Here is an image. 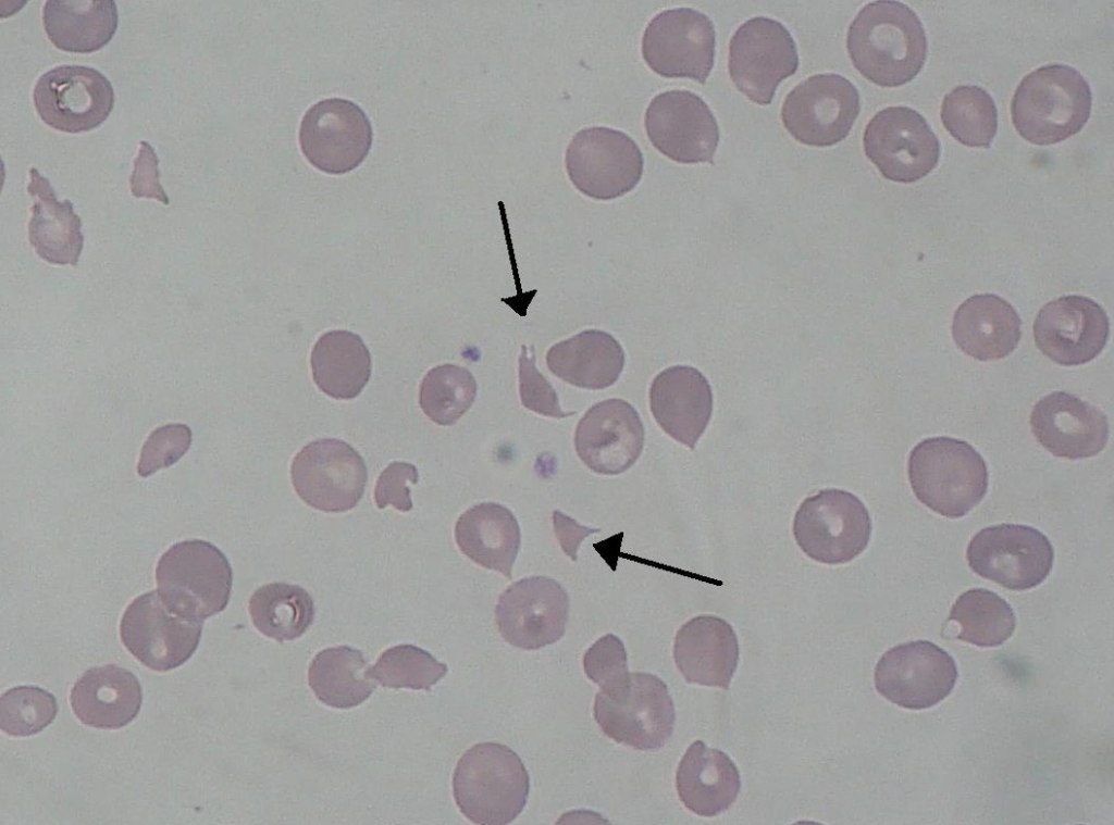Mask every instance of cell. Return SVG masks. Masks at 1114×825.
<instances>
[{
    "label": "cell",
    "mask_w": 1114,
    "mask_h": 825,
    "mask_svg": "<svg viewBox=\"0 0 1114 825\" xmlns=\"http://www.w3.org/2000/svg\"><path fill=\"white\" fill-rule=\"evenodd\" d=\"M846 48L854 67L882 87L904 85L920 72L927 37L919 17L906 4L879 0L866 4L851 23Z\"/></svg>",
    "instance_id": "cell-1"
},
{
    "label": "cell",
    "mask_w": 1114,
    "mask_h": 825,
    "mask_svg": "<svg viewBox=\"0 0 1114 825\" xmlns=\"http://www.w3.org/2000/svg\"><path fill=\"white\" fill-rule=\"evenodd\" d=\"M1091 105L1090 86L1076 68L1048 64L1020 80L1011 103L1012 123L1027 141L1053 145L1081 130Z\"/></svg>",
    "instance_id": "cell-2"
},
{
    "label": "cell",
    "mask_w": 1114,
    "mask_h": 825,
    "mask_svg": "<svg viewBox=\"0 0 1114 825\" xmlns=\"http://www.w3.org/2000/svg\"><path fill=\"white\" fill-rule=\"evenodd\" d=\"M529 791L530 777L520 757L498 742L471 747L453 776L456 804L474 824L511 823L523 811Z\"/></svg>",
    "instance_id": "cell-3"
},
{
    "label": "cell",
    "mask_w": 1114,
    "mask_h": 825,
    "mask_svg": "<svg viewBox=\"0 0 1114 825\" xmlns=\"http://www.w3.org/2000/svg\"><path fill=\"white\" fill-rule=\"evenodd\" d=\"M908 479L916 498L933 512L962 517L988 489L982 457L964 440L932 437L917 443L908 458Z\"/></svg>",
    "instance_id": "cell-4"
},
{
    "label": "cell",
    "mask_w": 1114,
    "mask_h": 825,
    "mask_svg": "<svg viewBox=\"0 0 1114 825\" xmlns=\"http://www.w3.org/2000/svg\"><path fill=\"white\" fill-rule=\"evenodd\" d=\"M156 582L161 600L172 612L203 622L226 608L233 572L214 545L191 539L175 543L162 554Z\"/></svg>",
    "instance_id": "cell-5"
},
{
    "label": "cell",
    "mask_w": 1114,
    "mask_h": 825,
    "mask_svg": "<svg viewBox=\"0 0 1114 825\" xmlns=\"http://www.w3.org/2000/svg\"><path fill=\"white\" fill-rule=\"evenodd\" d=\"M593 713L607 737L638 750L664 747L676 721L667 685L643 672L630 673L628 682L611 692H597Z\"/></svg>",
    "instance_id": "cell-6"
},
{
    "label": "cell",
    "mask_w": 1114,
    "mask_h": 825,
    "mask_svg": "<svg viewBox=\"0 0 1114 825\" xmlns=\"http://www.w3.org/2000/svg\"><path fill=\"white\" fill-rule=\"evenodd\" d=\"M871 521L864 503L853 493L829 488L806 498L793 521L799 547L810 559L825 564H843L867 547Z\"/></svg>",
    "instance_id": "cell-7"
},
{
    "label": "cell",
    "mask_w": 1114,
    "mask_h": 825,
    "mask_svg": "<svg viewBox=\"0 0 1114 825\" xmlns=\"http://www.w3.org/2000/svg\"><path fill=\"white\" fill-rule=\"evenodd\" d=\"M566 168L583 195L610 200L631 191L641 180L644 159L623 132L593 126L579 130L566 151Z\"/></svg>",
    "instance_id": "cell-8"
},
{
    "label": "cell",
    "mask_w": 1114,
    "mask_h": 825,
    "mask_svg": "<svg viewBox=\"0 0 1114 825\" xmlns=\"http://www.w3.org/2000/svg\"><path fill=\"white\" fill-rule=\"evenodd\" d=\"M799 67L796 45L780 22L756 16L744 22L729 43L728 70L751 101L771 103L779 84Z\"/></svg>",
    "instance_id": "cell-9"
},
{
    "label": "cell",
    "mask_w": 1114,
    "mask_h": 825,
    "mask_svg": "<svg viewBox=\"0 0 1114 825\" xmlns=\"http://www.w3.org/2000/svg\"><path fill=\"white\" fill-rule=\"evenodd\" d=\"M966 558L979 576L1007 589L1040 585L1053 566L1054 550L1040 530L1019 524H999L979 530L969 541Z\"/></svg>",
    "instance_id": "cell-10"
},
{
    "label": "cell",
    "mask_w": 1114,
    "mask_h": 825,
    "mask_svg": "<svg viewBox=\"0 0 1114 825\" xmlns=\"http://www.w3.org/2000/svg\"><path fill=\"white\" fill-rule=\"evenodd\" d=\"M866 157L881 175L909 184L928 175L938 164L940 142L925 117L908 107H888L865 127Z\"/></svg>",
    "instance_id": "cell-11"
},
{
    "label": "cell",
    "mask_w": 1114,
    "mask_h": 825,
    "mask_svg": "<svg viewBox=\"0 0 1114 825\" xmlns=\"http://www.w3.org/2000/svg\"><path fill=\"white\" fill-rule=\"evenodd\" d=\"M958 672L953 657L928 640L898 645L878 661L875 687L890 702L908 710L931 708L953 690Z\"/></svg>",
    "instance_id": "cell-12"
},
{
    "label": "cell",
    "mask_w": 1114,
    "mask_h": 825,
    "mask_svg": "<svg viewBox=\"0 0 1114 825\" xmlns=\"http://www.w3.org/2000/svg\"><path fill=\"white\" fill-rule=\"evenodd\" d=\"M859 110L856 87L839 74L827 73L795 86L784 99L781 118L801 143L828 147L846 138Z\"/></svg>",
    "instance_id": "cell-13"
},
{
    "label": "cell",
    "mask_w": 1114,
    "mask_h": 825,
    "mask_svg": "<svg viewBox=\"0 0 1114 825\" xmlns=\"http://www.w3.org/2000/svg\"><path fill=\"white\" fill-rule=\"evenodd\" d=\"M293 486L308 505L323 512H346L363 496L368 474L362 457L339 439L306 445L290 467Z\"/></svg>",
    "instance_id": "cell-14"
},
{
    "label": "cell",
    "mask_w": 1114,
    "mask_h": 825,
    "mask_svg": "<svg viewBox=\"0 0 1114 825\" xmlns=\"http://www.w3.org/2000/svg\"><path fill=\"white\" fill-rule=\"evenodd\" d=\"M715 46V27L706 14L674 8L651 20L642 38V55L660 76L704 84L714 66Z\"/></svg>",
    "instance_id": "cell-15"
},
{
    "label": "cell",
    "mask_w": 1114,
    "mask_h": 825,
    "mask_svg": "<svg viewBox=\"0 0 1114 825\" xmlns=\"http://www.w3.org/2000/svg\"><path fill=\"white\" fill-rule=\"evenodd\" d=\"M33 100L48 126L78 134L107 120L114 105V90L110 80L94 67L61 65L38 78Z\"/></svg>",
    "instance_id": "cell-16"
},
{
    "label": "cell",
    "mask_w": 1114,
    "mask_h": 825,
    "mask_svg": "<svg viewBox=\"0 0 1114 825\" xmlns=\"http://www.w3.org/2000/svg\"><path fill=\"white\" fill-rule=\"evenodd\" d=\"M201 621L172 612L157 590L138 596L126 608L120 624L125 648L145 666L166 672L183 665L195 653Z\"/></svg>",
    "instance_id": "cell-17"
},
{
    "label": "cell",
    "mask_w": 1114,
    "mask_h": 825,
    "mask_svg": "<svg viewBox=\"0 0 1114 825\" xmlns=\"http://www.w3.org/2000/svg\"><path fill=\"white\" fill-rule=\"evenodd\" d=\"M299 143L306 159L318 170L344 174L368 155L372 128L361 108L342 98L321 100L305 113Z\"/></svg>",
    "instance_id": "cell-18"
},
{
    "label": "cell",
    "mask_w": 1114,
    "mask_h": 825,
    "mask_svg": "<svg viewBox=\"0 0 1114 825\" xmlns=\"http://www.w3.org/2000/svg\"><path fill=\"white\" fill-rule=\"evenodd\" d=\"M568 615L567 591L546 576L515 582L499 596L495 608L502 637L523 650H536L558 641L565 634Z\"/></svg>",
    "instance_id": "cell-19"
},
{
    "label": "cell",
    "mask_w": 1114,
    "mask_h": 825,
    "mask_svg": "<svg viewBox=\"0 0 1114 825\" xmlns=\"http://www.w3.org/2000/svg\"><path fill=\"white\" fill-rule=\"evenodd\" d=\"M652 145L679 163H714L719 142L717 121L706 102L689 90L655 96L645 112Z\"/></svg>",
    "instance_id": "cell-20"
},
{
    "label": "cell",
    "mask_w": 1114,
    "mask_h": 825,
    "mask_svg": "<svg viewBox=\"0 0 1114 825\" xmlns=\"http://www.w3.org/2000/svg\"><path fill=\"white\" fill-rule=\"evenodd\" d=\"M1110 322L1092 299L1068 295L1044 304L1033 322L1038 349L1053 362L1074 366L1090 362L1104 349Z\"/></svg>",
    "instance_id": "cell-21"
},
{
    "label": "cell",
    "mask_w": 1114,
    "mask_h": 825,
    "mask_svg": "<svg viewBox=\"0 0 1114 825\" xmlns=\"http://www.w3.org/2000/svg\"><path fill=\"white\" fill-rule=\"evenodd\" d=\"M644 426L636 410L622 399H607L591 407L580 418L574 447L593 472L618 475L630 468L644 447Z\"/></svg>",
    "instance_id": "cell-22"
},
{
    "label": "cell",
    "mask_w": 1114,
    "mask_h": 825,
    "mask_svg": "<svg viewBox=\"0 0 1114 825\" xmlns=\"http://www.w3.org/2000/svg\"><path fill=\"white\" fill-rule=\"evenodd\" d=\"M1030 428L1044 449L1069 460L1097 455L1109 439L1105 414L1066 391H1053L1033 405Z\"/></svg>",
    "instance_id": "cell-23"
},
{
    "label": "cell",
    "mask_w": 1114,
    "mask_h": 825,
    "mask_svg": "<svg viewBox=\"0 0 1114 825\" xmlns=\"http://www.w3.org/2000/svg\"><path fill=\"white\" fill-rule=\"evenodd\" d=\"M649 407L665 433L694 449L711 416L710 385L695 367L670 366L654 378L649 388Z\"/></svg>",
    "instance_id": "cell-24"
},
{
    "label": "cell",
    "mask_w": 1114,
    "mask_h": 825,
    "mask_svg": "<svg viewBox=\"0 0 1114 825\" xmlns=\"http://www.w3.org/2000/svg\"><path fill=\"white\" fill-rule=\"evenodd\" d=\"M673 659L688 683L728 689L739 662L738 637L723 618L695 616L678 630Z\"/></svg>",
    "instance_id": "cell-25"
},
{
    "label": "cell",
    "mask_w": 1114,
    "mask_h": 825,
    "mask_svg": "<svg viewBox=\"0 0 1114 825\" xmlns=\"http://www.w3.org/2000/svg\"><path fill=\"white\" fill-rule=\"evenodd\" d=\"M70 700L74 714L85 725L119 729L138 714L143 691L132 672L107 664L85 671L75 682Z\"/></svg>",
    "instance_id": "cell-26"
},
{
    "label": "cell",
    "mask_w": 1114,
    "mask_h": 825,
    "mask_svg": "<svg viewBox=\"0 0 1114 825\" xmlns=\"http://www.w3.org/2000/svg\"><path fill=\"white\" fill-rule=\"evenodd\" d=\"M1022 321L1016 310L993 293L975 295L956 309L952 336L967 355L979 360L1005 358L1017 347Z\"/></svg>",
    "instance_id": "cell-27"
},
{
    "label": "cell",
    "mask_w": 1114,
    "mask_h": 825,
    "mask_svg": "<svg viewBox=\"0 0 1114 825\" xmlns=\"http://www.w3.org/2000/svg\"><path fill=\"white\" fill-rule=\"evenodd\" d=\"M676 787L689 811L713 817L733 804L741 789V778L738 767L723 751L695 740L678 765Z\"/></svg>",
    "instance_id": "cell-28"
},
{
    "label": "cell",
    "mask_w": 1114,
    "mask_h": 825,
    "mask_svg": "<svg viewBox=\"0 0 1114 825\" xmlns=\"http://www.w3.org/2000/svg\"><path fill=\"white\" fill-rule=\"evenodd\" d=\"M27 192L33 200L28 239L36 253L50 264L76 266L84 235L72 202L59 201L48 178L36 167L29 170Z\"/></svg>",
    "instance_id": "cell-29"
},
{
    "label": "cell",
    "mask_w": 1114,
    "mask_h": 825,
    "mask_svg": "<svg viewBox=\"0 0 1114 825\" xmlns=\"http://www.w3.org/2000/svg\"><path fill=\"white\" fill-rule=\"evenodd\" d=\"M455 540L471 561L511 578L521 535L509 509L496 502H482L468 509L456 522Z\"/></svg>",
    "instance_id": "cell-30"
},
{
    "label": "cell",
    "mask_w": 1114,
    "mask_h": 825,
    "mask_svg": "<svg viewBox=\"0 0 1114 825\" xmlns=\"http://www.w3.org/2000/svg\"><path fill=\"white\" fill-rule=\"evenodd\" d=\"M624 352L610 334L586 329L555 343L546 353L549 371L561 380L584 389H605L617 382Z\"/></svg>",
    "instance_id": "cell-31"
},
{
    "label": "cell",
    "mask_w": 1114,
    "mask_h": 825,
    "mask_svg": "<svg viewBox=\"0 0 1114 825\" xmlns=\"http://www.w3.org/2000/svg\"><path fill=\"white\" fill-rule=\"evenodd\" d=\"M42 22L50 41L60 50L90 53L114 36L119 14L113 0H48Z\"/></svg>",
    "instance_id": "cell-32"
},
{
    "label": "cell",
    "mask_w": 1114,
    "mask_h": 825,
    "mask_svg": "<svg viewBox=\"0 0 1114 825\" xmlns=\"http://www.w3.org/2000/svg\"><path fill=\"white\" fill-rule=\"evenodd\" d=\"M315 385L334 399H352L371 375V357L362 339L348 330L323 334L311 352Z\"/></svg>",
    "instance_id": "cell-33"
},
{
    "label": "cell",
    "mask_w": 1114,
    "mask_h": 825,
    "mask_svg": "<svg viewBox=\"0 0 1114 825\" xmlns=\"http://www.w3.org/2000/svg\"><path fill=\"white\" fill-rule=\"evenodd\" d=\"M363 653L348 646L320 651L308 671V682L315 697L335 709H351L366 701L375 683L368 675Z\"/></svg>",
    "instance_id": "cell-34"
},
{
    "label": "cell",
    "mask_w": 1114,
    "mask_h": 825,
    "mask_svg": "<svg viewBox=\"0 0 1114 825\" xmlns=\"http://www.w3.org/2000/svg\"><path fill=\"white\" fill-rule=\"evenodd\" d=\"M314 603L307 590L285 583L267 584L250 598L249 613L255 627L278 642L294 640L310 627Z\"/></svg>",
    "instance_id": "cell-35"
},
{
    "label": "cell",
    "mask_w": 1114,
    "mask_h": 825,
    "mask_svg": "<svg viewBox=\"0 0 1114 825\" xmlns=\"http://www.w3.org/2000/svg\"><path fill=\"white\" fill-rule=\"evenodd\" d=\"M949 620L961 626L957 639L981 648L1001 646L1016 627L1013 608L998 593L982 588L960 595Z\"/></svg>",
    "instance_id": "cell-36"
},
{
    "label": "cell",
    "mask_w": 1114,
    "mask_h": 825,
    "mask_svg": "<svg viewBox=\"0 0 1114 825\" xmlns=\"http://www.w3.org/2000/svg\"><path fill=\"white\" fill-rule=\"evenodd\" d=\"M941 121L962 145L989 148L998 130V110L983 88L962 85L944 96Z\"/></svg>",
    "instance_id": "cell-37"
},
{
    "label": "cell",
    "mask_w": 1114,
    "mask_h": 825,
    "mask_svg": "<svg viewBox=\"0 0 1114 825\" xmlns=\"http://www.w3.org/2000/svg\"><path fill=\"white\" fill-rule=\"evenodd\" d=\"M476 382L469 370L443 364L430 370L421 382L419 404L438 425L455 424L473 404Z\"/></svg>",
    "instance_id": "cell-38"
},
{
    "label": "cell",
    "mask_w": 1114,
    "mask_h": 825,
    "mask_svg": "<svg viewBox=\"0 0 1114 825\" xmlns=\"http://www.w3.org/2000/svg\"><path fill=\"white\" fill-rule=\"evenodd\" d=\"M448 668L428 651L413 645H398L385 650L368 675L381 686L429 691Z\"/></svg>",
    "instance_id": "cell-39"
},
{
    "label": "cell",
    "mask_w": 1114,
    "mask_h": 825,
    "mask_svg": "<svg viewBox=\"0 0 1114 825\" xmlns=\"http://www.w3.org/2000/svg\"><path fill=\"white\" fill-rule=\"evenodd\" d=\"M57 713L55 697L39 687H14L0 699V727L13 737H28L44 730Z\"/></svg>",
    "instance_id": "cell-40"
},
{
    "label": "cell",
    "mask_w": 1114,
    "mask_h": 825,
    "mask_svg": "<svg viewBox=\"0 0 1114 825\" xmlns=\"http://www.w3.org/2000/svg\"><path fill=\"white\" fill-rule=\"evenodd\" d=\"M583 670L599 691L611 692L624 685L630 673L622 640L612 634L597 639L583 655Z\"/></svg>",
    "instance_id": "cell-41"
},
{
    "label": "cell",
    "mask_w": 1114,
    "mask_h": 825,
    "mask_svg": "<svg viewBox=\"0 0 1114 825\" xmlns=\"http://www.w3.org/2000/svg\"><path fill=\"white\" fill-rule=\"evenodd\" d=\"M191 430L185 424H168L156 428L145 441L137 473L148 477L176 463L189 449Z\"/></svg>",
    "instance_id": "cell-42"
},
{
    "label": "cell",
    "mask_w": 1114,
    "mask_h": 825,
    "mask_svg": "<svg viewBox=\"0 0 1114 825\" xmlns=\"http://www.w3.org/2000/svg\"><path fill=\"white\" fill-rule=\"evenodd\" d=\"M519 395L523 407L537 414L562 418L574 413L561 410L555 389L535 367L533 348L525 346L519 355Z\"/></svg>",
    "instance_id": "cell-43"
},
{
    "label": "cell",
    "mask_w": 1114,
    "mask_h": 825,
    "mask_svg": "<svg viewBox=\"0 0 1114 825\" xmlns=\"http://www.w3.org/2000/svg\"><path fill=\"white\" fill-rule=\"evenodd\" d=\"M417 467L407 462H392L380 474L374 487V500L379 509L391 504L401 512H408L413 504L408 484H417Z\"/></svg>",
    "instance_id": "cell-44"
},
{
    "label": "cell",
    "mask_w": 1114,
    "mask_h": 825,
    "mask_svg": "<svg viewBox=\"0 0 1114 825\" xmlns=\"http://www.w3.org/2000/svg\"><path fill=\"white\" fill-rule=\"evenodd\" d=\"M134 170L129 178L132 195L136 198H152L169 204V198L160 184L159 160L151 145L141 140Z\"/></svg>",
    "instance_id": "cell-45"
},
{
    "label": "cell",
    "mask_w": 1114,
    "mask_h": 825,
    "mask_svg": "<svg viewBox=\"0 0 1114 825\" xmlns=\"http://www.w3.org/2000/svg\"><path fill=\"white\" fill-rule=\"evenodd\" d=\"M553 521L555 534L560 542L562 550L565 551V553L570 555L573 561L577 560V549L580 546L582 539H584L590 534L599 530L596 528L581 526L575 521H573L569 516L564 515L559 511H554Z\"/></svg>",
    "instance_id": "cell-46"
}]
</instances>
